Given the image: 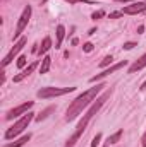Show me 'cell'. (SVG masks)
<instances>
[{"label":"cell","mask_w":146,"mask_h":147,"mask_svg":"<svg viewBox=\"0 0 146 147\" xmlns=\"http://www.w3.org/2000/svg\"><path fill=\"white\" fill-rule=\"evenodd\" d=\"M17 67L19 69H24L26 67V57H19L17 58Z\"/></svg>","instance_id":"obj_19"},{"label":"cell","mask_w":146,"mask_h":147,"mask_svg":"<svg viewBox=\"0 0 146 147\" xmlns=\"http://www.w3.org/2000/svg\"><path fill=\"white\" fill-rule=\"evenodd\" d=\"M110 94H112V91H107V92H105L103 96H100V98L96 99V103H93V106L89 108V111H88L86 115H83V120H81V121L77 123V127H76L74 134L71 135V137H69V140L65 142V146H64V147H74V144H76V142H77V140L81 139V135L84 134V130H86L88 123L91 121V118H93V116H95V115H96V113L100 111V108H102V106L105 105V101H107V99L110 98Z\"/></svg>","instance_id":"obj_2"},{"label":"cell","mask_w":146,"mask_h":147,"mask_svg":"<svg viewBox=\"0 0 146 147\" xmlns=\"http://www.w3.org/2000/svg\"><path fill=\"white\" fill-rule=\"evenodd\" d=\"M134 46H138L134 41H129V43H124V50H132Z\"/></svg>","instance_id":"obj_21"},{"label":"cell","mask_w":146,"mask_h":147,"mask_svg":"<svg viewBox=\"0 0 146 147\" xmlns=\"http://www.w3.org/2000/svg\"><path fill=\"white\" fill-rule=\"evenodd\" d=\"M83 50H84L86 53H89V51H93V43H86V45L83 46Z\"/></svg>","instance_id":"obj_22"},{"label":"cell","mask_w":146,"mask_h":147,"mask_svg":"<svg viewBox=\"0 0 146 147\" xmlns=\"http://www.w3.org/2000/svg\"><path fill=\"white\" fill-rule=\"evenodd\" d=\"M103 87H107V86H105V84H96L95 87H91V89H88L86 92H83L81 96H77L72 103H71V106L67 108L65 120H67V121H72L74 118H77V116L83 113V110H84L88 105H91V101L103 91Z\"/></svg>","instance_id":"obj_1"},{"label":"cell","mask_w":146,"mask_h":147,"mask_svg":"<svg viewBox=\"0 0 146 147\" xmlns=\"http://www.w3.org/2000/svg\"><path fill=\"white\" fill-rule=\"evenodd\" d=\"M64 36H65V28L60 24V26H57V43H55V48H60Z\"/></svg>","instance_id":"obj_13"},{"label":"cell","mask_w":146,"mask_h":147,"mask_svg":"<svg viewBox=\"0 0 146 147\" xmlns=\"http://www.w3.org/2000/svg\"><path fill=\"white\" fill-rule=\"evenodd\" d=\"M120 137H122V130H119V132H115L113 135H110L108 137V144H117V142L120 140Z\"/></svg>","instance_id":"obj_17"},{"label":"cell","mask_w":146,"mask_h":147,"mask_svg":"<svg viewBox=\"0 0 146 147\" xmlns=\"http://www.w3.org/2000/svg\"><path fill=\"white\" fill-rule=\"evenodd\" d=\"M115 2H134V0H115Z\"/></svg>","instance_id":"obj_27"},{"label":"cell","mask_w":146,"mask_h":147,"mask_svg":"<svg viewBox=\"0 0 146 147\" xmlns=\"http://www.w3.org/2000/svg\"><path fill=\"white\" fill-rule=\"evenodd\" d=\"M50 48H52V39H50V38L46 36L45 39H43V43H41V46H40V50H38V53H40V57H41V55H45V53H46V51H48Z\"/></svg>","instance_id":"obj_12"},{"label":"cell","mask_w":146,"mask_h":147,"mask_svg":"<svg viewBox=\"0 0 146 147\" xmlns=\"http://www.w3.org/2000/svg\"><path fill=\"white\" fill-rule=\"evenodd\" d=\"M100 140H102V134H96V137L93 139V142H91V147H96L100 144Z\"/></svg>","instance_id":"obj_20"},{"label":"cell","mask_w":146,"mask_h":147,"mask_svg":"<svg viewBox=\"0 0 146 147\" xmlns=\"http://www.w3.org/2000/svg\"><path fill=\"white\" fill-rule=\"evenodd\" d=\"M122 67H126V60H124V62H119V63H115V65H112L110 69L103 70L102 74H96V75H95V77H91L89 80H91V82H96V80H100V79L107 77V75H110V74H113V72H117V70H120Z\"/></svg>","instance_id":"obj_8"},{"label":"cell","mask_w":146,"mask_h":147,"mask_svg":"<svg viewBox=\"0 0 146 147\" xmlns=\"http://www.w3.org/2000/svg\"><path fill=\"white\" fill-rule=\"evenodd\" d=\"M69 3H79V2H89V0H65Z\"/></svg>","instance_id":"obj_25"},{"label":"cell","mask_w":146,"mask_h":147,"mask_svg":"<svg viewBox=\"0 0 146 147\" xmlns=\"http://www.w3.org/2000/svg\"><path fill=\"white\" fill-rule=\"evenodd\" d=\"M26 43H28V39H26L24 36L19 38V39H17V43L14 45V48H12V50L9 51V55H7V57H5V58L2 60V67H7V65H9V63H10V62L14 60V57H16V55H17V53H19V51H21V50L24 48V45H26Z\"/></svg>","instance_id":"obj_6"},{"label":"cell","mask_w":146,"mask_h":147,"mask_svg":"<svg viewBox=\"0 0 146 147\" xmlns=\"http://www.w3.org/2000/svg\"><path fill=\"white\" fill-rule=\"evenodd\" d=\"M50 65H52V58L50 57H45L43 62H41V67H40V74H46L50 70Z\"/></svg>","instance_id":"obj_15"},{"label":"cell","mask_w":146,"mask_h":147,"mask_svg":"<svg viewBox=\"0 0 146 147\" xmlns=\"http://www.w3.org/2000/svg\"><path fill=\"white\" fill-rule=\"evenodd\" d=\"M52 111H55V106H50V108H46L45 111H41V113H40V115L36 116V120H38V121H41V120H45V118H46V116H48V115H50Z\"/></svg>","instance_id":"obj_16"},{"label":"cell","mask_w":146,"mask_h":147,"mask_svg":"<svg viewBox=\"0 0 146 147\" xmlns=\"http://www.w3.org/2000/svg\"><path fill=\"white\" fill-rule=\"evenodd\" d=\"M146 67V53L139 58V60H136L131 67H129V74H134V72H138V70H141V69H145Z\"/></svg>","instance_id":"obj_11"},{"label":"cell","mask_w":146,"mask_h":147,"mask_svg":"<svg viewBox=\"0 0 146 147\" xmlns=\"http://www.w3.org/2000/svg\"><path fill=\"white\" fill-rule=\"evenodd\" d=\"M33 115H35V113H31V111L24 113V116H23V118H19V120H17V121H16V123L7 130V132H5V139H7V140H10V139H14L16 135H19V134H21V132L29 125V123H31Z\"/></svg>","instance_id":"obj_3"},{"label":"cell","mask_w":146,"mask_h":147,"mask_svg":"<svg viewBox=\"0 0 146 147\" xmlns=\"http://www.w3.org/2000/svg\"><path fill=\"white\" fill-rule=\"evenodd\" d=\"M145 10H146V3L145 2H136V3H132V5L124 7L120 12H122V14H129V16H132V14H141V12H145Z\"/></svg>","instance_id":"obj_9"},{"label":"cell","mask_w":146,"mask_h":147,"mask_svg":"<svg viewBox=\"0 0 146 147\" xmlns=\"http://www.w3.org/2000/svg\"><path fill=\"white\" fill-rule=\"evenodd\" d=\"M29 139H31V135H29V134H28V135H23L21 139H17L16 142H12V144H9L7 147H23L24 144H26V142H28V140H29Z\"/></svg>","instance_id":"obj_14"},{"label":"cell","mask_w":146,"mask_h":147,"mask_svg":"<svg viewBox=\"0 0 146 147\" xmlns=\"http://www.w3.org/2000/svg\"><path fill=\"white\" fill-rule=\"evenodd\" d=\"M36 67H38V62H33V63H29V65H28V69H24V70L19 74V75H16V77H14V82H21L23 79H26L29 74L35 72V69H36Z\"/></svg>","instance_id":"obj_10"},{"label":"cell","mask_w":146,"mask_h":147,"mask_svg":"<svg viewBox=\"0 0 146 147\" xmlns=\"http://www.w3.org/2000/svg\"><path fill=\"white\" fill-rule=\"evenodd\" d=\"M120 16H124V14H122V12H112V14H110L112 19H113V17H120Z\"/></svg>","instance_id":"obj_24"},{"label":"cell","mask_w":146,"mask_h":147,"mask_svg":"<svg viewBox=\"0 0 146 147\" xmlns=\"http://www.w3.org/2000/svg\"><path fill=\"white\" fill-rule=\"evenodd\" d=\"M103 16H105V12H103V10H98V12H95L91 17H93V19H100V17H103Z\"/></svg>","instance_id":"obj_23"},{"label":"cell","mask_w":146,"mask_h":147,"mask_svg":"<svg viewBox=\"0 0 146 147\" xmlns=\"http://www.w3.org/2000/svg\"><path fill=\"white\" fill-rule=\"evenodd\" d=\"M33 108V101H28V103H24V105H19L17 108H14V110H10L7 113V120H14V118H17L19 115H24V113H28V110H31Z\"/></svg>","instance_id":"obj_7"},{"label":"cell","mask_w":146,"mask_h":147,"mask_svg":"<svg viewBox=\"0 0 146 147\" xmlns=\"http://www.w3.org/2000/svg\"><path fill=\"white\" fill-rule=\"evenodd\" d=\"M31 5H26L24 7V10H23V14H21V17H19V22H17V26H16V31H14V38H19L23 34V31L26 29V26H28V22H29V17H31Z\"/></svg>","instance_id":"obj_5"},{"label":"cell","mask_w":146,"mask_h":147,"mask_svg":"<svg viewBox=\"0 0 146 147\" xmlns=\"http://www.w3.org/2000/svg\"><path fill=\"white\" fill-rule=\"evenodd\" d=\"M141 144H143V147H146V134L143 135V139H141Z\"/></svg>","instance_id":"obj_26"},{"label":"cell","mask_w":146,"mask_h":147,"mask_svg":"<svg viewBox=\"0 0 146 147\" xmlns=\"http://www.w3.org/2000/svg\"><path fill=\"white\" fill-rule=\"evenodd\" d=\"M112 62H113V58H112V57L108 55V57H105V58H103V60L100 62V67H107V65H110Z\"/></svg>","instance_id":"obj_18"},{"label":"cell","mask_w":146,"mask_h":147,"mask_svg":"<svg viewBox=\"0 0 146 147\" xmlns=\"http://www.w3.org/2000/svg\"><path fill=\"white\" fill-rule=\"evenodd\" d=\"M76 87H41L36 92L40 99H50V98H57V96H64L67 92H72Z\"/></svg>","instance_id":"obj_4"}]
</instances>
